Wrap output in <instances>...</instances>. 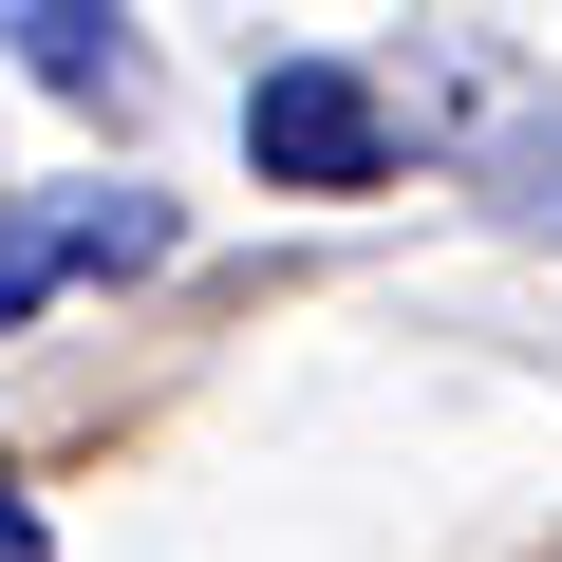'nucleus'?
Masks as SVG:
<instances>
[{"mask_svg": "<svg viewBox=\"0 0 562 562\" xmlns=\"http://www.w3.org/2000/svg\"><path fill=\"white\" fill-rule=\"evenodd\" d=\"M506 225H562V150H543V169H525V188H506Z\"/></svg>", "mask_w": 562, "mask_h": 562, "instance_id": "20e7f679", "label": "nucleus"}, {"mask_svg": "<svg viewBox=\"0 0 562 562\" xmlns=\"http://www.w3.org/2000/svg\"><path fill=\"white\" fill-rule=\"evenodd\" d=\"M132 262H169V206L150 188H20V206H0V338H20L57 281H132Z\"/></svg>", "mask_w": 562, "mask_h": 562, "instance_id": "f03ea898", "label": "nucleus"}, {"mask_svg": "<svg viewBox=\"0 0 562 562\" xmlns=\"http://www.w3.org/2000/svg\"><path fill=\"white\" fill-rule=\"evenodd\" d=\"M244 169H262V188H319V206L375 188V169H394L375 76H357V57H262V76H244Z\"/></svg>", "mask_w": 562, "mask_h": 562, "instance_id": "f257e3e1", "label": "nucleus"}, {"mask_svg": "<svg viewBox=\"0 0 562 562\" xmlns=\"http://www.w3.org/2000/svg\"><path fill=\"white\" fill-rule=\"evenodd\" d=\"M0 38H20V76H38V94H76V113H132V94H150V57H132L113 0H20Z\"/></svg>", "mask_w": 562, "mask_h": 562, "instance_id": "7ed1b4c3", "label": "nucleus"}, {"mask_svg": "<svg viewBox=\"0 0 562 562\" xmlns=\"http://www.w3.org/2000/svg\"><path fill=\"white\" fill-rule=\"evenodd\" d=\"M0 562H57V543H38V506H0Z\"/></svg>", "mask_w": 562, "mask_h": 562, "instance_id": "39448f33", "label": "nucleus"}]
</instances>
